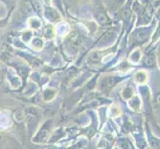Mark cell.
I'll use <instances>...</instances> for the list:
<instances>
[{"label": "cell", "mask_w": 160, "mask_h": 149, "mask_svg": "<svg viewBox=\"0 0 160 149\" xmlns=\"http://www.w3.org/2000/svg\"><path fill=\"white\" fill-rule=\"evenodd\" d=\"M97 20L101 25H108L110 23V19L108 16V14L102 10L98 11L97 13Z\"/></svg>", "instance_id": "1"}, {"label": "cell", "mask_w": 160, "mask_h": 149, "mask_svg": "<svg viewBox=\"0 0 160 149\" xmlns=\"http://www.w3.org/2000/svg\"><path fill=\"white\" fill-rule=\"evenodd\" d=\"M148 31L145 30V29H143V30H139V31H137L136 33V37H137V40L138 41H144L147 39V37H148Z\"/></svg>", "instance_id": "2"}, {"label": "cell", "mask_w": 160, "mask_h": 149, "mask_svg": "<svg viewBox=\"0 0 160 149\" xmlns=\"http://www.w3.org/2000/svg\"><path fill=\"white\" fill-rule=\"evenodd\" d=\"M155 63H156L155 57H154L153 55H148L144 59V64L148 66V67H152V66L155 65Z\"/></svg>", "instance_id": "3"}, {"label": "cell", "mask_w": 160, "mask_h": 149, "mask_svg": "<svg viewBox=\"0 0 160 149\" xmlns=\"http://www.w3.org/2000/svg\"><path fill=\"white\" fill-rule=\"evenodd\" d=\"M145 80H146V75H145V73H143V72H139V73L135 76V81L137 82L142 84V82H145Z\"/></svg>", "instance_id": "4"}, {"label": "cell", "mask_w": 160, "mask_h": 149, "mask_svg": "<svg viewBox=\"0 0 160 149\" xmlns=\"http://www.w3.org/2000/svg\"><path fill=\"white\" fill-rule=\"evenodd\" d=\"M46 16L47 17L50 19V20H55L56 18H58V15H57V13L55 12L54 10H50L49 9L48 11H47V14H46Z\"/></svg>", "instance_id": "5"}, {"label": "cell", "mask_w": 160, "mask_h": 149, "mask_svg": "<svg viewBox=\"0 0 160 149\" xmlns=\"http://www.w3.org/2000/svg\"><path fill=\"white\" fill-rule=\"evenodd\" d=\"M157 102L160 104V96H158V97H157Z\"/></svg>", "instance_id": "6"}, {"label": "cell", "mask_w": 160, "mask_h": 149, "mask_svg": "<svg viewBox=\"0 0 160 149\" xmlns=\"http://www.w3.org/2000/svg\"><path fill=\"white\" fill-rule=\"evenodd\" d=\"M115 1H117V2H119V3H121V2H123L124 0H115Z\"/></svg>", "instance_id": "7"}, {"label": "cell", "mask_w": 160, "mask_h": 149, "mask_svg": "<svg viewBox=\"0 0 160 149\" xmlns=\"http://www.w3.org/2000/svg\"><path fill=\"white\" fill-rule=\"evenodd\" d=\"M159 65H160V60H159Z\"/></svg>", "instance_id": "8"}]
</instances>
